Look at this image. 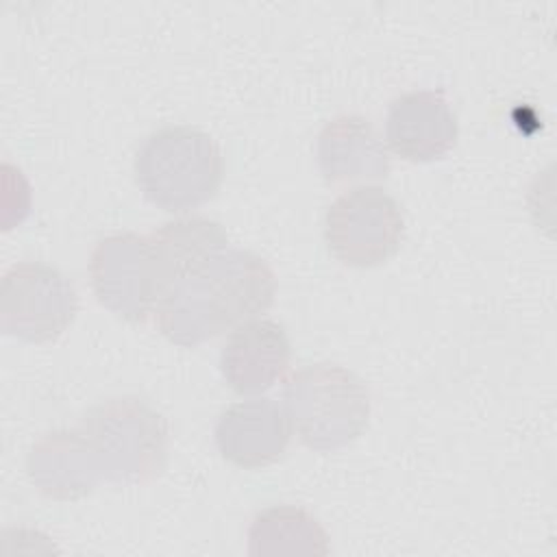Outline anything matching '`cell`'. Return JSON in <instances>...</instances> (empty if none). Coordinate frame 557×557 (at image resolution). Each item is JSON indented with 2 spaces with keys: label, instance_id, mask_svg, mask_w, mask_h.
<instances>
[{
  "label": "cell",
  "instance_id": "9c48e42d",
  "mask_svg": "<svg viewBox=\"0 0 557 557\" xmlns=\"http://www.w3.org/2000/svg\"><path fill=\"white\" fill-rule=\"evenodd\" d=\"M459 122L450 102L431 89H413L389 102L385 141L407 161H433L455 148Z\"/></svg>",
  "mask_w": 557,
  "mask_h": 557
},
{
  "label": "cell",
  "instance_id": "277c9868",
  "mask_svg": "<svg viewBox=\"0 0 557 557\" xmlns=\"http://www.w3.org/2000/svg\"><path fill=\"white\" fill-rule=\"evenodd\" d=\"M78 429L94 453L102 479L144 483L165 468V418L139 396H115L94 405Z\"/></svg>",
  "mask_w": 557,
  "mask_h": 557
},
{
  "label": "cell",
  "instance_id": "4fadbf2b",
  "mask_svg": "<svg viewBox=\"0 0 557 557\" xmlns=\"http://www.w3.org/2000/svg\"><path fill=\"white\" fill-rule=\"evenodd\" d=\"M148 237L157 257L163 296L178 281H183L187 274L198 270L228 246V235L222 224L207 215H185L170 220Z\"/></svg>",
  "mask_w": 557,
  "mask_h": 557
},
{
  "label": "cell",
  "instance_id": "ba28073f",
  "mask_svg": "<svg viewBox=\"0 0 557 557\" xmlns=\"http://www.w3.org/2000/svg\"><path fill=\"white\" fill-rule=\"evenodd\" d=\"M292 433L287 409L270 398L228 405L213 431L222 457L239 468H263L278 461L292 442Z\"/></svg>",
  "mask_w": 557,
  "mask_h": 557
},
{
  "label": "cell",
  "instance_id": "7a4b0ae2",
  "mask_svg": "<svg viewBox=\"0 0 557 557\" xmlns=\"http://www.w3.org/2000/svg\"><path fill=\"white\" fill-rule=\"evenodd\" d=\"M135 181L144 196L165 211H187L211 200L224 178L215 139L191 124L152 131L135 154Z\"/></svg>",
  "mask_w": 557,
  "mask_h": 557
},
{
  "label": "cell",
  "instance_id": "8992f818",
  "mask_svg": "<svg viewBox=\"0 0 557 557\" xmlns=\"http://www.w3.org/2000/svg\"><path fill=\"white\" fill-rule=\"evenodd\" d=\"M76 311V289L54 265L20 261L4 272L0 324L7 335L33 344L57 339L72 324Z\"/></svg>",
  "mask_w": 557,
  "mask_h": 557
},
{
  "label": "cell",
  "instance_id": "7c38bea8",
  "mask_svg": "<svg viewBox=\"0 0 557 557\" xmlns=\"http://www.w3.org/2000/svg\"><path fill=\"white\" fill-rule=\"evenodd\" d=\"M26 468L37 490L59 500L81 498L102 479L94 453L78 426L41 435L30 446Z\"/></svg>",
  "mask_w": 557,
  "mask_h": 557
},
{
  "label": "cell",
  "instance_id": "5b68a950",
  "mask_svg": "<svg viewBox=\"0 0 557 557\" xmlns=\"http://www.w3.org/2000/svg\"><path fill=\"white\" fill-rule=\"evenodd\" d=\"M405 218L398 200L379 185H359L339 194L324 215L331 255L352 268H372L396 255Z\"/></svg>",
  "mask_w": 557,
  "mask_h": 557
},
{
  "label": "cell",
  "instance_id": "6da1fadb",
  "mask_svg": "<svg viewBox=\"0 0 557 557\" xmlns=\"http://www.w3.org/2000/svg\"><path fill=\"white\" fill-rule=\"evenodd\" d=\"M276 294V276L257 252L226 248L178 281L157 305L161 333L178 346H198L259 318Z\"/></svg>",
  "mask_w": 557,
  "mask_h": 557
},
{
  "label": "cell",
  "instance_id": "5bb4252c",
  "mask_svg": "<svg viewBox=\"0 0 557 557\" xmlns=\"http://www.w3.org/2000/svg\"><path fill=\"white\" fill-rule=\"evenodd\" d=\"M250 555H329L322 524L298 505H272L252 518L248 529Z\"/></svg>",
  "mask_w": 557,
  "mask_h": 557
},
{
  "label": "cell",
  "instance_id": "3957f363",
  "mask_svg": "<svg viewBox=\"0 0 557 557\" xmlns=\"http://www.w3.org/2000/svg\"><path fill=\"white\" fill-rule=\"evenodd\" d=\"M283 396L294 431L311 450H337L368 426V387L344 366H305L287 379Z\"/></svg>",
  "mask_w": 557,
  "mask_h": 557
},
{
  "label": "cell",
  "instance_id": "30bf717a",
  "mask_svg": "<svg viewBox=\"0 0 557 557\" xmlns=\"http://www.w3.org/2000/svg\"><path fill=\"white\" fill-rule=\"evenodd\" d=\"M292 344L285 326L270 318L248 320L231 331L220 350V370L237 394H261L287 370Z\"/></svg>",
  "mask_w": 557,
  "mask_h": 557
},
{
  "label": "cell",
  "instance_id": "8fae6325",
  "mask_svg": "<svg viewBox=\"0 0 557 557\" xmlns=\"http://www.w3.org/2000/svg\"><path fill=\"white\" fill-rule=\"evenodd\" d=\"M318 168L329 183L379 181L389 174V157L372 122L357 113L329 120L315 141Z\"/></svg>",
  "mask_w": 557,
  "mask_h": 557
},
{
  "label": "cell",
  "instance_id": "52a82bcc",
  "mask_svg": "<svg viewBox=\"0 0 557 557\" xmlns=\"http://www.w3.org/2000/svg\"><path fill=\"white\" fill-rule=\"evenodd\" d=\"M91 287L100 305L128 322L157 311L163 285L150 237L117 233L100 239L89 261Z\"/></svg>",
  "mask_w": 557,
  "mask_h": 557
}]
</instances>
